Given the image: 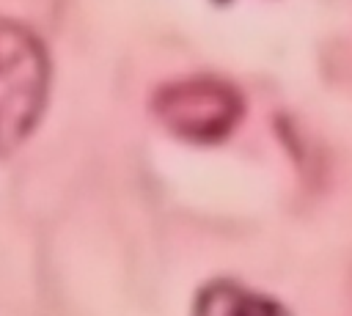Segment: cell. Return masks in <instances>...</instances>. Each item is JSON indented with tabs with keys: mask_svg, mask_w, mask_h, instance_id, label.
Returning <instances> with one entry per match:
<instances>
[{
	"mask_svg": "<svg viewBox=\"0 0 352 316\" xmlns=\"http://www.w3.org/2000/svg\"><path fill=\"white\" fill-rule=\"evenodd\" d=\"M50 63L44 47L19 25L0 22V154L36 126L47 99Z\"/></svg>",
	"mask_w": 352,
	"mask_h": 316,
	"instance_id": "6da1fadb",
	"label": "cell"
},
{
	"mask_svg": "<svg viewBox=\"0 0 352 316\" xmlns=\"http://www.w3.org/2000/svg\"><path fill=\"white\" fill-rule=\"evenodd\" d=\"M154 110L170 132L206 143L234 129L242 99L220 80H182L157 93Z\"/></svg>",
	"mask_w": 352,
	"mask_h": 316,
	"instance_id": "7a4b0ae2",
	"label": "cell"
},
{
	"mask_svg": "<svg viewBox=\"0 0 352 316\" xmlns=\"http://www.w3.org/2000/svg\"><path fill=\"white\" fill-rule=\"evenodd\" d=\"M195 316H289L275 300L253 294L236 283H212L195 302Z\"/></svg>",
	"mask_w": 352,
	"mask_h": 316,
	"instance_id": "3957f363",
	"label": "cell"
}]
</instances>
